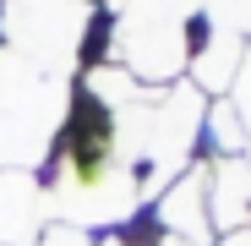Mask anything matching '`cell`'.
Listing matches in <instances>:
<instances>
[{
    "mask_svg": "<svg viewBox=\"0 0 251 246\" xmlns=\"http://www.w3.org/2000/svg\"><path fill=\"white\" fill-rule=\"evenodd\" d=\"M38 246H93V235L76 230V224H50L44 235H38Z\"/></svg>",
    "mask_w": 251,
    "mask_h": 246,
    "instance_id": "277c9868",
    "label": "cell"
},
{
    "mask_svg": "<svg viewBox=\"0 0 251 246\" xmlns=\"http://www.w3.org/2000/svg\"><path fill=\"white\" fill-rule=\"evenodd\" d=\"M229 246H251V230H240V235H229Z\"/></svg>",
    "mask_w": 251,
    "mask_h": 246,
    "instance_id": "5b68a950",
    "label": "cell"
},
{
    "mask_svg": "<svg viewBox=\"0 0 251 246\" xmlns=\"http://www.w3.org/2000/svg\"><path fill=\"white\" fill-rule=\"evenodd\" d=\"M164 224L175 235L186 230L191 241H207V181H202V170L170 186V197H164Z\"/></svg>",
    "mask_w": 251,
    "mask_h": 246,
    "instance_id": "7a4b0ae2",
    "label": "cell"
},
{
    "mask_svg": "<svg viewBox=\"0 0 251 246\" xmlns=\"http://www.w3.org/2000/svg\"><path fill=\"white\" fill-rule=\"evenodd\" d=\"M137 202H142V191H137V175H131L126 126H120L115 104H104L99 93H82L66 132H60L50 208L60 214V224H76V230L93 235L99 224L126 219Z\"/></svg>",
    "mask_w": 251,
    "mask_h": 246,
    "instance_id": "6da1fadb",
    "label": "cell"
},
{
    "mask_svg": "<svg viewBox=\"0 0 251 246\" xmlns=\"http://www.w3.org/2000/svg\"><path fill=\"white\" fill-rule=\"evenodd\" d=\"M229 191L251 202V170H246V175H240V186H229ZM207 197H213V214H219V224H224V230H240V214H235V208H224V191H207Z\"/></svg>",
    "mask_w": 251,
    "mask_h": 246,
    "instance_id": "3957f363",
    "label": "cell"
}]
</instances>
